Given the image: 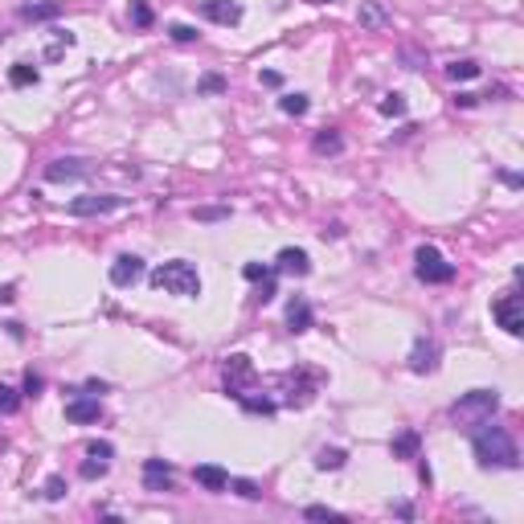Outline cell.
<instances>
[{
    "label": "cell",
    "mask_w": 524,
    "mask_h": 524,
    "mask_svg": "<svg viewBox=\"0 0 524 524\" xmlns=\"http://www.w3.org/2000/svg\"><path fill=\"white\" fill-rule=\"evenodd\" d=\"M143 487H148V492H172V463H164V459H143Z\"/></svg>",
    "instance_id": "cell-12"
},
{
    "label": "cell",
    "mask_w": 524,
    "mask_h": 524,
    "mask_svg": "<svg viewBox=\"0 0 524 524\" xmlns=\"http://www.w3.org/2000/svg\"><path fill=\"white\" fill-rule=\"evenodd\" d=\"M86 454H91V459H111V454H115V447H111V443H86Z\"/></svg>",
    "instance_id": "cell-39"
},
{
    "label": "cell",
    "mask_w": 524,
    "mask_h": 524,
    "mask_svg": "<svg viewBox=\"0 0 524 524\" xmlns=\"http://www.w3.org/2000/svg\"><path fill=\"white\" fill-rule=\"evenodd\" d=\"M62 0H41V4H21V21H58Z\"/></svg>",
    "instance_id": "cell-19"
},
{
    "label": "cell",
    "mask_w": 524,
    "mask_h": 524,
    "mask_svg": "<svg viewBox=\"0 0 524 524\" xmlns=\"http://www.w3.org/2000/svg\"><path fill=\"white\" fill-rule=\"evenodd\" d=\"M86 389H91V393H107L111 385H107V381H86Z\"/></svg>",
    "instance_id": "cell-47"
},
{
    "label": "cell",
    "mask_w": 524,
    "mask_h": 524,
    "mask_svg": "<svg viewBox=\"0 0 524 524\" xmlns=\"http://www.w3.org/2000/svg\"><path fill=\"white\" fill-rule=\"evenodd\" d=\"M41 389H46V377L29 369V373H25V385H21V393H25V398H41Z\"/></svg>",
    "instance_id": "cell-35"
},
{
    "label": "cell",
    "mask_w": 524,
    "mask_h": 524,
    "mask_svg": "<svg viewBox=\"0 0 524 524\" xmlns=\"http://www.w3.org/2000/svg\"><path fill=\"white\" fill-rule=\"evenodd\" d=\"M402 62H405V70H422V58H418V53H414L410 46L402 49Z\"/></svg>",
    "instance_id": "cell-41"
},
{
    "label": "cell",
    "mask_w": 524,
    "mask_h": 524,
    "mask_svg": "<svg viewBox=\"0 0 524 524\" xmlns=\"http://www.w3.org/2000/svg\"><path fill=\"white\" fill-rule=\"evenodd\" d=\"M168 37H172V41H181V46H189V41H197V37H201V33H197V29H192V25H168Z\"/></svg>",
    "instance_id": "cell-34"
},
{
    "label": "cell",
    "mask_w": 524,
    "mask_h": 524,
    "mask_svg": "<svg viewBox=\"0 0 524 524\" xmlns=\"http://www.w3.org/2000/svg\"><path fill=\"white\" fill-rule=\"evenodd\" d=\"M17 405H21V393L0 381V414H17Z\"/></svg>",
    "instance_id": "cell-32"
},
{
    "label": "cell",
    "mask_w": 524,
    "mask_h": 524,
    "mask_svg": "<svg viewBox=\"0 0 524 524\" xmlns=\"http://www.w3.org/2000/svg\"><path fill=\"white\" fill-rule=\"evenodd\" d=\"M311 324H315V311H311V303L308 299H291L287 303V332H308Z\"/></svg>",
    "instance_id": "cell-16"
},
{
    "label": "cell",
    "mask_w": 524,
    "mask_h": 524,
    "mask_svg": "<svg viewBox=\"0 0 524 524\" xmlns=\"http://www.w3.org/2000/svg\"><path fill=\"white\" fill-rule=\"evenodd\" d=\"M250 381H254V365H250V357H246V353L225 357V393H230V398H242Z\"/></svg>",
    "instance_id": "cell-8"
},
{
    "label": "cell",
    "mask_w": 524,
    "mask_h": 524,
    "mask_svg": "<svg viewBox=\"0 0 524 524\" xmlns=\"http://www.w3.org/2000/svg\"><path fill=\"white\" fill-rule=\"evenodd\" d=\"M225 492H234V496H242V500H262V487L254 483V479H230Z\"/></svg>",
    "instance_id": "cell-25"
},
{
    "label": "cell",
    "mask_w": 524,
    "mask_h": 524,
    "mask_svg": "<svg viewBox=\"0 0 524 524\" xmlns=\"http://www.w3.org/2000/svg\"><path fill=\"white\" fill-rule=\"evenodd\" d=\"M381 115H389V119H398V115H405V95L402 91H393V95L381 98V107H377Z\"/></svg>",
    "instance_id": "cell-29"
},
{
    "label": "cell",
    "mask_w": 524,
    "mask_h": 524,
    "mask_svg": "<svg viewBox=\"0 0 524 524\" xmlns=\"http://www.w3.org/2000/svg\"><path fill=\"white\" fill-rule=\"evenodd\" d=\"M315 4H328V0H315Z\"/></svg>",
    "instance_id": "cell-48"
},
{
    "label": "cell",
    "mask_w": 524,
    "mask_h": 524,
    "mask_svg": "<svg viewBox=\"0 0 524 524\" xmlns=\"http://www.w3.org/2000/svg\"><path fill=\"white\" fill-rule=\"evenodd\" d=\"M238 402H242V410H246V414H275V410H279L270 398H250V393H242Z\"/></svg>",
    "instance_id": "cell-28"
},
{
    "label": "cell",
    "mask_w": 524,
    "mask_h": 524,
    "mask_svg": "<svg viewBox=\"0 0 524 524\" xmlns=\"http://www.w3.org/2000/svg\"><path fill=\"white\" fill-rule=\"evenodd\" d=\"M192 479H197L205 492H225V487H230V471H221L214 463H201V467L192 471Z\"/></svg>",
    "instance_id": "cell-17"
},
{
    "label": "cell",
    "mask_w": 524,
    "mask_h": 524,
    "mask_svg": "<svg viewBox=\"0 0 524 524\" xmlns=\"http://www.w3.org/2000/svg\"><path fill=\"white\" fill-rule=\"evenodd\" d=\"M496 410H500V389H471V393H463L447 414H451V422L459 430H476V426H483V422H492Z\"/></svg>",
    "instance_id": "cell-2"
},
{
    "label": "cell",
    "mask_w": 524,
    "mask_h": 524,
    "mask_svg": "<svg viewBox=\"0 0 524 524\" xmlns=\"http://www.w3.org/2000/svg\"><path fill=\"white\" fill-rule=\"evenodd\" d=\"M393 512H398L402 520H410V516H414V508H410V504H393Z\"/></svg>",
    "instance_id": "cell-46"
},
{
    "label": "cell",
    "mask_w": 524,
    "mask_h": 524,
    "mask_svg": "<svg viewBox=\"0 0 524 524\" xmlns=\"http://www.w3.org/2000/svg\"><path fill=\"white\" fill-rule=\"evenodd\" d=\"M66 418L78 422V426H86V422H98V418H103V405H98L95 398H70V402H66Z\"/></svg>",
    "instance_id": "cell-15"
},
{
    "label": "cell",
    "mask_w": 524,
    "mask_h": 524,
    "mask_svg": "<svg viewBox=\"0 0 524 524\" xmlns=\"http://www.w3.org/2000/svg\"><path fill=\"white\" fill-rule=\"evenodd\" d=\"M418 451H422V434H418V430H402V434L389 443V454H393V459H418Z\"/></svg>",
    "instance_id": "cell-18"
},
{
    "label": "cell",
    "mask_w": 524,
    "mask_h": 524,
    "mask_svg": "<svg viewBox=\"0 0 524 524\" xmlns=\"http://www.w3.org/2000/svg\"><path fill=\"white\" fill-rule=\"evenodd\" d=\"M143 279V258L140 254H119L111 262V283L115 287H136Z\"/></svg>",
    "instance_id": "cell-10"
},
{
    "label": "cell",
    "mask_w": 524,
    "mask_h": 524,
    "mask_svg": "<svg viewBox=\"0 0 524 524\" xmlns=\"http://www.w3.org/2000/svg\"><path fill=\"white\" fill-rule=\"evenodd\" d=\"M414 275H418L422 283H451L454 262L443 258L438 246H418V254H414Z\"/></svg>",
    "instance_id": "cell-4"
},
{
    "label": "cell",
    "mask_w": 524,
    "mask_h": 524,
    "mask_svg": "<svg viewBox=\"0 0 524 524\" xmlns=\"http://www.w3.org/2000/svg\"><path fill=\"white\" fill-rule=\"evenodd\" d=\"M275 291H279V287H275V270H270V275L262 279V287H258V303H270V299H275Z\"/></svg>",
    "instance_id": "cell-40"
},
{
    "label": "cell",
    "mask_w": 524,
    "mask_h": 524,
    "mask_svg": "<svg viewBox=\"0 0 524 524\" xmlns=\"http://www.w3.org/2000/svg\"><path fill=\"white\" fill-rule=\"evenodd\" d=\"M86 172H91L86 160H78V156H62V160H49V164H46V181L66 185V181H78V176H86Z\"/></svg>",
    "instance_id": "cell-9"
},
{
    "label": "cell",
    "mask_w": 524,
    "mask_h": 524,
    "mask_svg": "<svg viewBox=\"0 0 524 524\" xmlns=\"http://www.w3.org/2000/svg\"><path fill=\"white\" fill-rule=\"evenodd\" d=\"M303 516H308V520H328V524H344V512H332V508H324V504H308V508H303Z\"/></svg>",
    "instance_id": "cell-26"
},
{
    "label": "cell",
    "mask_w": 524,
    "mask_h": 524,
    "mask_svg": "<svg viewBox=\"0 0 524 524\" xmlns=\"http://www.w3.org/2000/svg\"><path fill=\"white\" fill-rule=\"evenodd\" d=\"M152 287L168 291V295H181V299H197L201 295V275H197V266L189 258H172L152 270Z\"/></svg>",
    "instance_id": "cell-3"
},
{
    "label": "cell",
    "mask_w": 524,
    "mask_h": 524,
    "mask_svg": "<svg viewBox=\"0 0 524 524\" xmlns=\"http://www.w3.org/2000/svg\"><path fill=\"white\" fill-rule=\"evenodd\" d=\"M492 320H496L508 336H524V303H520V295H516V291L500 295V299L492 303Z\"/></svg>",
    "instance_id": "cell-6"
},
{
    "label": "cell",
    "mask_w": 524,
    "mask_h": 524,
    "mask_svg": "<svg viewBox=\"0 0 524 524\" xmlns=\"http://www.w3.org/2000/svg\"><path fill=\"white\" fill-rule=\"evenodd\" d=\"M311 148H315V156H340V152H344V136H340L336 127H324V131L311 140Z\"/></svg>",
    "instance_id": "cell-21"
},
{
    "label": "cell",
    "mask_w": 524,
    "mask_h": 524,
    "mask_svg": "<svg viewBox=\"0 0 524 524\" xmlns=\"http://www.w3.org/2000/svg\"><path fill=\"white\" fill-rule=\"evenodd\" d=\"M410 369L414 373H434L438 369V344L430 336H418L414 348H410Z\"/></svg>",
    "instance_id": "cell-11"
},
{
    "label": "cell",
    "mask_w": 524,
    "mask_h": 524,
    "mask_svg": "<svg viewBox=\"0 0 524 524\" xmlns=\"http://www.w3.org/2000/svg\"><path fill=\"white\" fill-rule=\"evenodd\" d=\"M78 476H82V479H103V476H107V459H98V463H95V459H91V463H82V467H78Z\"/></svg>",
    "instance_id": "cell-37"
},
{
    "label": "cell",
    "mask_w": 524,
    "mask_h": 524,
    "mask_svg": "<svg viewBox=\"0 0 524 524\" xmlns=\"http://www.w3.org/2000/svg\"><path fill=\"white\" fill-rule=\"evenodd\" d=\"M201 17L217 25H238L242 21V4L238 0H201Z\"/></svg>",
    "instance_id": "cell-13"
},
{
    "label": "cell",
    "mask_w": 524,
    "mask_h": 524,
    "mask_svg": "<svg viewBox=\"0 0 524 524\" xmlns=\"http://www.w3.org/2000/svg\"><path fill=\"white\" fill-rule=\"evenodd\" d=\"M262 86H283V74L266 70V74H262Z\"/></svg>",
    "instance_id": "cell-43"
},
{
    "label": "cell",
    "mask_w": 524,
    "mask_h": 524,
    "mask_svg": "<svg viewBox=\"0 0 524 524\" xmlns=\"http://www.w3.org/2000/svg\"><path fill=\"white\" fill-rule=\"evenodd\" d=\"M197 91H201V95H221V91H225V78H221V74H205V78L197 82Z\"/></svg>",
    "instance_id": "cell-36"
},
{
    "label": "cell",
    "mask_w": 524,
    "mask_h": 524,
    "mask_svg": "<svg viewBox=\"0 0 524 524\" xmlns=\"http://www.w3.org/2000/svg\"><path fill=\"white\" fill-rule=\"evenodd\" d=\"M275 270H283V275H295V279H303V275L311 270L308 250H299V246H283V250H279V258H275Z\"/></svg>",
    "instance_id": "cell-14"
},
{
    "label": "cell",
    "mask_w": 524,
    "mask_h": 524,
    "mask_svg": "<svg viewBox=\"0 0 524 524\" xmlns=\"http://www.w3.org/2000/svg\"><path fill=\"white\" fill-rule=\"evenodd\" d=\"M279 107H283V115H295V119H299V115H308V95H283L279 98Z\"/></svg>",
    "instance_id": "cell-27"
},
{
    "label": "cell",
    "mask_w": 524,
    "mask_h": 524,
    "mask_svg": "<svg viewBox=\"0 0 524 524\" xmlns=\"http://www.w3.org/2000/svg\"><path fill=\"white\" fill-rule=\"evenodd\" d=\"M476 103H479V95H467V91H459V95H454V107H463V111H471Z\"/></svg>",
    "instance_id": "cell-42"
},
{
    "label": "cell",
    "mask_w": 524,
    "mask_h": 524,
    "mask_svg": "<svg viewBox=\"0 0 524 524\" xmlns=\"http://www.w3.org/2000/svg\"><path fill=\"white\" fill-rule=\"evenodd\" d=\"M344 463H348V454L340 451V447H324V451L315 454V467H320V471H340Z\"/></svg>",
    "instance_id": "cell-22"
},
{
    "label": "cell",
    "mask_w": 524,
    "mask_h": 524,
    "mask_svg": "<svg viewBox=\"0 0 524 524\" xmlns=\"http://www.w3.org/2000/svg\"><path fill=\"white\" fill-rule=\"evenodd\" d=\"M447 78H451V82H471V78H479V62H471V58L451 62V66H447Z\"/></svg>",
    "instance_id": "cell-23"
},
{
    "label": "cell",
    "mask_w": 524,
    "mask_h": 524,
    "mask_svg": "<svg viewBox=\"0 0 524 524\" xmlns=\"http://www.w3.org/2000/svg\"><path fill=\"white\" fill-rule=\"evenodd\" d=\"M131 21L140 25V29H148V25L156 21V13H152V4H148V0H131Z\"/></svg>",
    "instance_id": "cell-31"
},
{
    "label": "cell",
    "mask_w": 524,
    "mask_h": 524,
    "mask_svg": "<svg viewBox=\"0 0 524 524\" xmlns=\"http://www.w3.org/2000/svg\"><path fill=\"white\" fill-rule=\"evenodd\" d=\"M37 78H41V74H37V66H29V62H17V66L8 70V82H13V86H37Z\"/></svg>",
    "instance_id": "cell-24"
},
{
    "label": "cell",
    "mask_w": 524,
    "mask_h": 524,
    "mask_svg": "<svg viewBox=\"0 0 524 524\" xmlns=\"http://www.w3.org/2000/svg\"><path fill=\"white\" fill-rule=\"evenodd\" d=\"M41 496H46L49 504L66 500V479H62V476H49V479H46V492H41Z\"/></svg>",
    "instance_id": "cell-33"
},
{
    "label": "cell",
    "mask_w": 524,
    "mask_h": 524,
    "mask_svg": "<svg viewBox=\"0 0 524 524\" xmlns=\"http://www.w3.org/2000/svg\"><path fill=\"white\" fill-rule=\"evenodd\" d=\"M197 221H230V205H201V209H192Z\"/></svg>",
    "instance_id": "cell-30"
},
{
    "label": "cell",
    "mask_w": 524,
    "mask_h": 524,
    "mask_svg": "<svg viewBox=\"0 0 524 524\" xmlns=\"http://www.w3.org/2000/svg\"><path fill=\"white\" fill-rule=\"evenodd\" d=\"M13 299H17V287L4 283V287H0V303H13Z\"/></svg>",
    "instance_id": "cell-45"
},
{
    "label": "cell",
    "mask_w": 524,
    "mask_h": 524,
    "mask_svg": "<svg viewBox=\"0 0 524 524\" xmlns=\"http://www.w3.org/2000/svg\"><path fill=\"white\" fill-rule=\"evenodd\" d=\"M242 275H246L250 283H262V279L270 275V266H266V262H246V266H242Z\"/></svg>",
    "instance_id": "cell-38"
},
{
    "label": "cell",
    "mask_w": 524,
    "mask_h": 524,
    "mask_svg": "<svg viewBox=\"0 0 524 524\" xmlns=\"http://www.w3.org/2000/svg\"><path fill=\"white\" fill-rule=\"evenodd\" d=\"M62 49H70V46H66V41H58V46H49V49H46V62H58V58H62Z\"/></svg>",
    "instance_id": "cell-44"
},
{
    "label": "cell",
    "mask_w": 524,
    "mask_h": 524,
    "mask_svg": "<svg viewBox=\"0 0 524 524\" xmlns=\"http://www.w3.org/2000/svg\"><path fill=\"white\" fill-rule=\"evenodd\" d=\"M279 385L287 389V405H308L320 389V377L308 369H291V373H279Z\"/></svg>",
    "instance_id": "cell-5"
},
{
    "label": "cell",
    "mask_w": 524,
    "mask_h": 524,
    "mask_svg": "<svg viewBox=\"0 0 524 524\" xmlns=\"http://www.w3.org/2000/svg\"><path fill=\"white\" fill-rule=\"evenodd\" d=\"M127 205V197H115V192H86V197H74L70 201V214L74 217H103V214H115Z\"/></svg>",
    "instance_id": "cell-7"
},
{
    "label": "cell",
    "mask_w": 524,
    "mask_h": 524,
    "mask_svg": "<svg viewBox=\"0 0 524 524\" xmlns=\"http://www.w3.org/2000/svg\"><path fill=\"white\" fill-rule=\"evenodd\" d=\"M385 21H389V13H385L381 0H365V4H360V13H357L360 29H381Z\"/></svg>",
    "instance_id": "cell-20"
},
{
    "label": "cell",
    "mask_w": 524,
    "mask_h": 524,
    "mask_svg": "<svg viewBox=\"0 0 524 524\" xmlns=\"http://www.w3.org/2000/svg\"><path fill=\"white\" fill-rule=\"evenodd\" d=\"M471 451H476V463L483 471H516V467H520V447H516V438L504 426H492V422H483V426L471 430Z\"/></svg>",
    "instance_id": "cell-1"
}]
</instances>
